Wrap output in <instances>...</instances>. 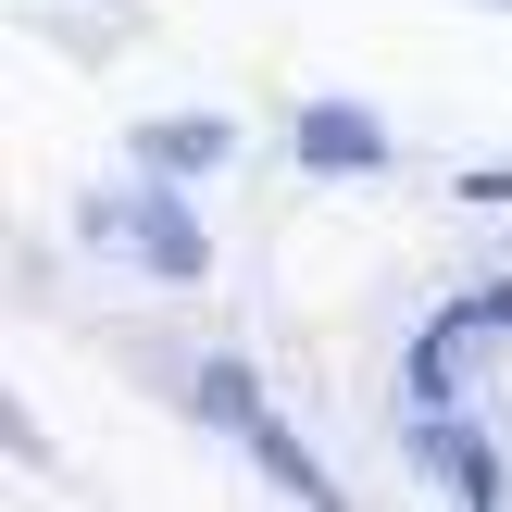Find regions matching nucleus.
<instances>
[{
	"label": "nucleus",
	"mask_w": 512,
	"mask_h": 512,
	"mask_svg": "<svg viewBox=\"0 0 512 512\" xmlns=\"http://www.w3.org/2000/svg\"><path fill=\"white\" fill-rule=\"evenodd\" d=\"M75 238H88V250H125V263L163 275V288H200V275H213V238H200V213H188V175L100 188L88 213H75Z\"/></svg>",
	"instance_id": "1"
},
{
	"label": "nucleus",
	"mask_w": 512,
	"mask_h": 512,
	"mask_svg": "<svg viewBox=\"0 0 512 512\" xmlns=\"http://www.w3.org/2000/svg\"><path fill=\"white\" fill-rule=\"evenodd\" d=\"M288 163H313V175H388L400 163V125L363 113V100H300V113H288Z\"/></svg>",
	"instance_id": "2"
},
{
	"label": "nucleus",
	"mask_w": 512,
	"mask_h": 512,
	"mask_svg": "<svg viewBox=\"0 0 512 512\" xmlns=\"http://www.w3.org/2000/svg\"><path fill=\"white\" fill-rule=\"evenodd\" d=\"M488 338H512V275L463 288V300H450V313L413 338V400H450V388H463V363H475Z\"/></svg>",
	"instance_id": "3"
},
{
	"label": "nucleus",
	"mask_w": 512,
	"mask_h": 512,
	"mask_svg": "<svg viewBox=\"0 0 512 512\" xmlns=\"http://www.w3.org/2000/svg\"><path fill=\"white\" fill-rule=\"evenodd\" d=\"M225 163H238L225 113H150L138 125V175H225Z\"/></svg>",
	"instance_id": "4"
},
{
	"label": "nucleus",
	"mask_w": 512,
	"mask_h": 512,
	"mask_svg": "<svg viewBox=\"0 0 512 512\" xmlns=\"http://www.w3.org/2000/svg\"><path fill=\"white\" fill-rule=\"evenodd\" d=\"M413 450H425V463H438V475H450V488H463V500H500V450L475 438V425L450 413V400H425V425H413Z\"/></svg>",
	"instance_id": "5"
},
{
	"label": "nucleus",
	"mask_w": 512,
	"mask_h": 512,
	"mask_svg": "<svg viewBox=\"0 0 512 512\" xmlns=\"http://www.w3.org/2000/svg\"><path fill=\"white\" fill-rule=\"evenodd\" d=\"M188 413L213 425V438H250V425H263V388H250V363H238V350H213V363L188 375Z\"/></svg>",
	"instance_id": "6"
},
{
	"label": "nucleus",
	"mask_w": 512,
	"mask_h": 512,
	"mask_svg": "<svg viewBox=\"0 0 512 512\" xmlns=\"http://www.w3.org/2000/svg\"><path fill=\"white\" fill-rule=\"evenodd\" d=\"M250 450H263V475H275V488H300V500L325 488V463H313V450H300V438H288V425H275V413L250 425Z\"/></svg>",
	"instance_id": "7"
},
{
	"label": "nucleus",
	"mask_w": 512,
	"mask_h": 512,
	"mask_svg": "<svg viewBox=\"0 0 512 512\" xmlns=\"http://www.w3.org/2000/svg\"><path fill=\"white\" fill-rule=\"evenodd\" d=\"M463 200H512V163H463Z\"/></svg>",
	"instance_id": "8"
}]
</instances>
